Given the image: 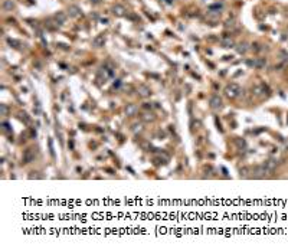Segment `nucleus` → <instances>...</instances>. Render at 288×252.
<instances>
[{"instance_id": "nucleus-1", "label": "nucleus", "mask_w": 288, "mask_h": 252, "mask_svg": "<svg viewBox=\"0 0 288 252\" xmlns=\"http://www.w3.org/2000/svg\"><path fill=\"white\" fill-rule=\"evenodd\" d=\"M241 92H242L241 87H239L238 84H235V82L229 84V85H228V87L225 88V95H226L228 98H230V100H234V98L239 97V95H241Z\"/></svg>"}, {"instance_id": "nucleus-2", "label": "nucleus", "mask_w": 288, "mask_h": 252, "mask_svg": "<svg viewBox=\"0 0 288 252\" xmlns=\"http://www.w3.org/2000/svg\"><path fill=\"white\" fill-rule=\"evenodd\" d=\"M209 104H210V108H213V109H221L222 107H223V102H222V98L219 97V95H212L210 97V100H209Z\"/></svg>"}, {"instance_id": "nucleus-3", "label": "nucleus", "mask_w": 288, "mask_h": 252, "mask_svg": "<svg viewBox=\"0 0 288 252\" xmlns=\"http://www.w3.org/2000/svg\"><path fill=\"white\" fill-rule=\"evenodd\" d=\"M23 163L25 164H28V163H32L35 160V150L33 148H28V150L23 153Z\"/></svg>"}, {"instance_id": "nucleus-4", "label": "nucleus", "mask_w": 288, "mask_h": 252, "mask_svg": "<svg viewBox=\"0 0 288 252\" xmlns=\"http://www.w3.org/2000/svg\"><path fill=\"white\" fill-rule=\"evenodd\" d=\"M262 166L267 169V172L271 173V172H274V170L277 169V166H278V161H277L275 159H268L267 161L262 164Z\"/></svg>"}, {"instance_id": "nucleus-5", "label": "nucleus", "mask_w": 288, "mask_h": 252, "mask_svg": "<svg viewBox=\"0 0 288 252\" xmlns=\"http://www.w3.org/2000/svg\"><path fill=\"white\" fill-rule=\"evenodd\" d=\"M137 92H138V95H140V97L147 98V97H150V95H151V89L148 88L147 85H140V87H138V89H137Z\"/></svg>"}, {"instance_id": "nucleus-6", "label": "nucleus", "mask_w": 288, "mask_h": 252, "mask_svg": "<svg viewBox=\"0 0 288 252\" xmlns=\"http://www.w3.org/2000/svg\"><path fill=\"white\" fill-rule=\"evenodd\" d=\"M68 12H69V16L71 17H80L81 15H82L81 9L78 7V6H75V4H71V6L68 7Z\"/></svg>"}, {"instance_id": "nucleus-7", "label": "nucleus", "mask_w": 288, "mask_h": 252, "mask_svg": "<svg viewBox=\"0 0 288 252\" xmlns=\"http://www.w3.org/2000/svg\"><path fill=\"white\" fill-rule=\"evenodd\" d=\"M113 15L114 16H117V17H121V16H124L125 15V9H124V6H121V4H115V6H113Z\"/></svg>"}, {"instance_id": "nucleus-8", "label": "nucleus", "mask_w": 288, "mask_h": 252, "mask_svg": "<svg viewBox=\"0 0 288 252\" xmlns=\"http://www.w3.org/2000/svg\"><path fill=\"white\" fill-rule=\"evenodd\" d=\"M251 65H254L256 69H262V68H265V65H267V59L265 58H256V59H254V61L251 62Z\"/></svg>"}, {"instance_id": "nucleus-9", "label": "nucleus", "mask_w": 288, "mask_h": 252, "mask_svg": "<svg viewBox=\"0 0 288 252\" xmlns=\"http://www.w3.org/2000/svg\"><path fill=\"white\" fill-rule=\"evenodd\" d=\"M137 111H138V108L135 104H127V107H125V115H128V117L135 115Z\"/></svg>"}, {"instance_id": "nucleus-10", "label": "nucleus", "mask_w": 288, "mask_h": 252, "mask_svg": "<svg viewBox=\"0 0 288 252\" xmlns=\"http://www.w3.org/2000/svg\"><path fill=\"white\" fill-rule=\"evenodd\" d=\"M55 20H56V23H58V25H63V23L67 22V13L58 12L56 15H55Z\"/></svg>"}, {"instance_id": "nucleus-11", "label": "nucleus", "mask_w": 288, "mask_h": 252, "mask_svg": "<svg viewBox=\"0 0 288 252\" xmlns=\"http://www.w3.org/2000/svg\"><path fill=\"white\" fill-rule=\"evenodd\" d=\"M94 46L95 48H101V46H104V43H105V36L104 35H98L95 39H94Z\"/></svg>"}, {"instance_id": "nucleus-12", "label": "nucleus", "mask_w": 288, "mask_h": 252, "mask_svg": "<svg viewBox=\"0 0 288 252\" xmlns=\"http://www.w3.org/2000/svg\"><path fill=\"white\" fill-rule=\"evenodd\" d=\"M265 173H267V169L264 167V166H259V167H256L254 170V176L255 177H264Z\"/></svg>"}, {"instance_id": "nucleus-13", "label": "nucleus", "mask_w": 288, "mask_h": 252, "mask_svg": "<svg viewBox=\"0 0 288 252\" xmlns=\"http://www.w3.org/2000/svg\"><path fill=\"white\" fill-rule=\"evenodd\" d=\"M3 9L6 10V12H12L13 9H15V2H13V0H4L3 2Z\"/></svg>"}, {"instance_id": "nucleus-14", "label": "nucleus", "mask_w": 288, "mask_h": 252, "mask_svg": "<svg viewBox=\"0 0 288 252\" xmlns=\"http://www.w3.org/2000/svg\"><path fill=\"white\" fill-rule=\"evenodd\" d=\"M222 46L223 48H234V41L230 38H223L222 39Z\"/></svg>"}, {"instance_id": "nucleus-15", "label": "nucleus", "mask_w": 288, "mask_h": 252, "mask_svg": "<svg viewBox=\"0 0 288 252\" xmlns=\"http://www.w3.org/2000/svg\"><path fill=\"white\" fill-rule=\"evenodd\" d=\"M236 50H238V53H247V50H248V45L245 42L243 43H239L238 46H236Z\"/></svg>"}, {"instance_id": "nucleus-16", "label": "nucleus", "mask_w": 288, "mask_h": 252, "mask_svg": "<svg viewBox=\"0 0 288 252\" xmlns=\"http://www.w3.org/2000/svg\"><path fill=\"white\" fill-rule=\"evenodd\" d=\"M131 130H133V133H141L143 131V124L141 122H135V124H133V127H131Z\"/></svg>"}, {"instance_id": "nucleus-17", "label": "nucleus", "mask_w": 288, "mask_h": 252, "mask_svg": "<svg viewBox=\"0 0 288 252\" xmlns=\"http://www.w3.org/2000/svg\"><path fill=\"white\" fill-rule=\"evenodd\" d=\"M154 114L153 113H144L143 114V120L144 121H154Z\"/></svg>"}, {"instance_id": "nucleus-18", "label": "nucleus", "mask_w": 288, "mask_h": 252, "mask_svg": "<svg viewBox=\"0 0 288 252\" xmlns=\"http://www.w3.org/2000/svg\"><path fill=\"white\" fill-rule=\"evenodd\" d=\"M239 176H241V177H248V176H249V169H248V167H242L241 170H239Z\"/></svg>"}, {"instance_id": "nucleus-19", "label": "nucleus", "mask_w": 288, "mask_h": 252, "mask_svg": "<svg viewBox=\"0 0 288 252\" xmlns=\"http://www.w3.org/2000/svg\"><path fill=\"white\" fill-rule=\"evenodd\" d=\"M280 58H281V61L288 62V53L285 52V50H280Z\"/></svg>"}, {"instance_id": "nucleus-20", "label": "nucleus", "mask_w": 288, "mask_h": 252, "mask_svg": "<svg viewBox=\"0 0 288 252\" xmlns=\"http://www.w3.org/2000/svg\"><path fill=\"white\" fill-rule=\"evenodd\" d=\"M0 111H2V115H7L9 108H7V107H6L4 104H0Z\"/></svg>"}, {"instance_id": "nucleus-21", "label": "nucleus", "mask_w": 288, "mask_h": 252, "mask_svg": "<svg viewBox=\"0 0 288 252\" xmlns=\"http://www.w3.org/2000/svg\"><path fill=\"white\" fill-rule=\"evenodd\" d=\"M7 42H9V45H13V48L20 46V42H19V41H15V39H9Z\"/></svg>"}, {"instance_id": "nucleus-22", "label": "nucleus", "mask_w": 288, "mask_h": 252, "mask_svg": "<svg viewBox=\"0 0 288 252\" xmlns=\"http://www.w3.org/2000/svg\"><path fill=\"white\" fill-rule=\"evenodd\" d=\"M252 50H255V52L261 50V48H259V43H252Z\"/></svg>"}, {"instance_id": "nucleus-23", "label": "nucleus", "mask_w": 288, "mask_h": 252, "mask_svg": "<svg viewBox=\"0 0 288 252\" xmlns=\"http://www.w3.org/2000/svg\"><path fill=\"white\" fill-rule=\"evenodd\" d=\"M3 130L4 131H9V124H7V122H3Z\"/></svg>"}, {"instance_id": "nucleus-24", "label": "nucleus", "mask_w": 288, "mask_h": 252, "mask_svg": "<svg viewBox=\"0 0 288 252\" xmlns=\"http://www.w3.org/2000/svg\"><path fill=\"white\" fill-rule=\"evenodd\" d=\"M91 2H94V3H98V2H100V0H91Z\"/></svg>"}]
</instances>
